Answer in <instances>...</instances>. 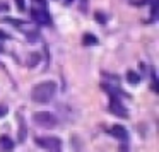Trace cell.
Segmentation results:
<instances>
[{"label": "cell", "instance_id": "6da1fadb", "mask_svg": "<svg viewBox=\"0 0 159 152\" xmlns=\"http://www.w3.org/2000/svg\"><path fill=\"white\" fill-rule=\"evenodd\" d=\"M57 94V82L53 80H45L39 82L38 86L33 87L31 91V99L36 103H50Z\"/></svg>", "mask_w": 159, "mask_h": 152}, {"label": "cell", "instance_id": "7a4b0ae2", "mask_svg": "<svg viewBox=\"0 0 159 152\" xmlns=\"http://www.w3.org/2000/svg\"><path fill=\"white\" fill-rule=\"evenodd\" d=\"M33 120H34V123L38 125V127L46 128V130L55 128L57 123H58V120H57L55 114L48 113V111H38V113H34V114H33Z\"/></svg>", "mask_w": 159, "mask_h": 152}, {"label": "cell", "instance_id": "3957f363", "mask_svg": "<svg viewBox=\"0 0 159 152\" xmlns=\"http://www.w3.org/2000/svg\"><path fill=\"white\" fill-rule=\"evenodd\" d=\"M36 145L45 150H52V152H58L62 149V140L57 137H38L36 138Z\"/></svg>", "mask_w": 159, "mask_h": 152}, {"label": "cell", "instance_id": "277c9868", "mask_svg": "<svg viewBox=\"0 0 159 152\" xmlns=\"http://www.w3.org/2000/svg\"><path fill=\"white\" fill-rule=\"evenodd\" d=\"M31 17H33V21H36V24H39V26H50L52 24V16H50L43 7H34L33 9Z\"/></svg>", "mask_w": 159, "mask_h": 152}, {"label": "cell", "instance_id": "5b68a950", "mask_svg": "<svg viewBox=\"0 0 159 152\" xmlns=\"http://www.w3.org/2000/svg\"><path fill=\"white\" fill-rule=\"evenodd\" d=\"M111 94V92H110ZM110 110L113 111L115 114H120V116H127V110H125L123 106H121V103L116 99V97L111 94V103H110Z\"/></svg>", "mask_w": 159, "mask_h": 152}, {"label": "cell", "instance_id": "8992f818", "mask_svg": "<svg viewBox=\"0 0 159 152\" xmlns=\"http://www.w3.org/2000/svg\"><path fill=\"white\" fill-rule=\"evenodd\" d=\"M111 135H113L115 138H118V140H128V133L127 130H125L123 127H120V125H115L113 128H111Z\"/></svg>", "mask_w": 159, "mask_h": 152}, {"label": "cell", "instance_id": "52a82bcc", "mask_svg": "<svg viewBox=\"0 0 159 152\" xmlns=\"http://www.w3.org/2000/svg\"><path fill=\"white\" fill-rule=\"evenodd\" d=\"M0 149H2V150H12V149H14V142H12L7 135H4V137H0Z\"/></svg>", "mask_w": 159, "mask_h": 152}, {"label": "cell", "instance_id": "ba28073f", "mask_svg": "<svg viewBox=\"0 0 159 152\" xmlns=\"http://www.w3.org/2000/svg\"><path fill=\"white\" fill-rule=\"evenodd\" d=\"M82 45H86V46H89V45H98L96 36H94V34H86V36H84V39H82Z\"/></svg>", "mask_w": 159, "mask_h": 152}, {"label": "cell", "instance_id": "9c48e42d", "mask_svg": "<svg viewBox=\"0 0 159 152\" xmlns=\"http://www.w3.org/2000/svg\"><path fill=\"white\" fill-rule=\"evenodd\" d=\"M127 79H128V82H130V84H134V86H135V84H139V82H140L139 75H137V74H134V72H128V74H127Z\"/></svg>", "mask_w": 159, "mask_h": 152}, {"label": "cell", "instance_id": "30bf717a", "mask_svg": "<svg viewBox=\"0 0 159 152\" xmlns=\"http://www.w3.org/2000/svg\"><path fill=\"white\" fill-rule=\"evenodd\" d=\"M7 113H9L7 106H2V104H0V118H2V116H5Z\"/></svg>", "mask_w": 159, "mask_h": 152}, {"label": "cell", "instance_id": "8fae6325", "mask_svg": "<svg viewBox=\"0 0 159 152\" xmlns=\"http://www.w3.org/2000/svg\"><path fill=\"white\" fill-rule=\"evenodd\" d=\"M16 4H17L19 11H24V2H22V0H16Z\"/></svg>", "mask_w": 159, "mask_h": 152}, {"label": "cell", "instance_id": "7c38bea8", "mask_svg": "<svg viewBox=\"0 0 159 152\" xmlns=\"http://www.w3.org/2000/svg\"><path fill=\"white\" fill-rule=\"evenodd\" d=\"M7 38H9V36H7V34H5V33H4V31H0V39H7Z\"/></svg>", "mask_w": 159, "mask_h": 152}]
</instances>
